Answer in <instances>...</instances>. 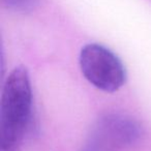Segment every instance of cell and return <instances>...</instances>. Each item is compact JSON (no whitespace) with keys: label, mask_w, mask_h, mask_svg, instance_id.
<instances>
[{"label":"cell","mask_w":151,"mask_h":151,"mask_svg":"<svg viewBox=\"0 0 151 151\" xmlns=\"http://www.w3.org/2000/svg\"><path fill=\"white\" fill-rule=\"evenodd\" d=\"M32 114V88L24 66L6 78L0 101V151H21Z\"/></svg>","instance_id":"cell-1"},{"label":"cell","mask_w":151,"mask_h":151,"mask_svg":"<svg viewBox=\"0 0 151 151\" xmlns=\"http://www.w3.org/2000/svg\"><path fill=\"white\" fill-rule=\"evenodd\" d=\"M80 68L87 81L105 92H115L124 85L123 63L110 49L99 44H88L81 50Z\"/></svg>","instance_id":"cell-2"},{"label":"cell","mask_w":151,"mask_h":151,"mask_svg":"<svg viewBox=\"0 0 151 151\" xmlns=\"http://www.w3.org/2000/svg\"><path fill=\"white\" fill-rule=\"evenodd\" d=\"M141 136L142 127L132 117L107 114L95 122L81 151H122L138 142Z\"/></svg>","instance_id":"cell-3"},{"label":"cell","mask_w":151,"mask_h":151,"mask_svg":"<svg viewBox=\"0 0 151 151\" xmlns=\"http://www.w3.org/2000/svg\"><path fill=\"white\" fill-rule=\"evenodd\" d=\"M6 9L16 13H30L40 5V0H1Z\"/></svg>","instance_id":"cell-4"}]
</instances>
